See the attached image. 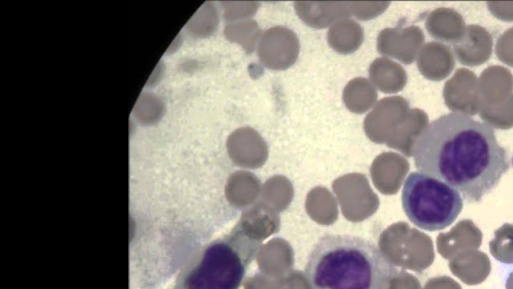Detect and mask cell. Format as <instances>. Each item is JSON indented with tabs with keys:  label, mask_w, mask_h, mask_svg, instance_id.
<instances>
[{
	"label": "cell",
	"mask_w": 513,
	"mask_h": 289,
	"mask_svg": "<svg viewBox=\"0 0 513 289\" xmlns=\"http://www.w3.org/2000/svg\"><path fill=\"white\" fill-rule=\"evenodd\" d=\"M512 165H513V157H512Z\"/></svg>",
	"instance_id": "4fadbf2b"
},
{
	"label": "cell",
	"mask_w": 513,
	"mask_h": 289,
	"mask_svg": "<svg viewBox=\"0 0 513 289\" xmlns=\"http://www.w3.org/2000/svg\"><path fill=\"white\" fill-rule=\"evenodd\" d=\"M402 206L408 219L418 228L440 231L457 219L463 208V199L446 183L413 172L403 185Z\"/></svg>",
	"instance_id": "277c9868"
},
{
	"label": "cell",
	"mask_w": 513,
	"mask_h": 289,
	"mask_svg": "<svg viewBox=\"0 0 513 289\" xmlns=\"http://www.w3.org/2000/svg\"><path fill=\"white\" fill-rule=\"evenodd\" d=\"M446 107L453 113L475 116L479 113L481 100L477 77L469 70L459 69L446 82L443 91Z\"/></svg>",
	"instance_id": "5b68a950"
},
{
	"label": "cell",
	"mask_w": 513,
	"mask_h": 289,
	"mask_svg": "<svg viewBox=\"0 0 513 289\" xmlns=\"http://www.w3.org/2000/svg\"><path fill=\"white\" fill-rule=\"evenodd\" d=\"M427 29L434 39L454 45L463 38L466 27L457 12L445 8L431 14Z\"/></svg>",
	"instance_id": "ba28073f"
},
{
	"label": "cell",
	"mask_w": 513,
	"mask_h": 289,
	"mask_svg": "<svg viewBox=\"0 0 513 289\" xmlns=\"http://www.w3.org/2000/svg\"><path fill=\"white\" fill-rule=\"evenodd\" d=\"M493 40L484 28L470 25L463 38L453 45V52L460 64L478 67L486 63L492 55Z\"/></svg>",
	"instance_id": "8992f818"
},
{
	"label": "cell",
	"mask_w": 513,
	"mask_h": 289,
	"mask_svg": "<svg viewBox=\"0 0 513 289\" xmlns=\"http://www.w3.org/2000/svg\"><path fill=\"white\" fill-rule=\"evenodd\" d=\"M243 218L228 234L194 253L168 289H241L263 238Z\"/></svg>",
	"instance_id": "3957f363"
},
{
	"label": "cell",
	"mask_w": 513,
	"mask_h": 289,
	"mask_svg": "<svg viewBox=\"0 0 513 289\" xmlns=\"http://www.w3.org/2000/svg\"><path fill=\"white\" fill-rule=\"evenodd\" d=\"M480 118L491 128L508 130L513 127V95L497 106L481 105Z\"/></svg>",
	"instance_id": "30bf717a"
},
{
	"label": "cell",
	"mask_w": 513,
	"mask_h": 289,
	"mask_svg": "<svg viewBox=\"0 0 513 289\" xmlns=\"http://www.w3.org/2000/svg\"><path fill=\"white\" fill-rule=\"evenodd\" d=\"M505 9H502L499 4H488L489 11L498 19L506 22L513 21V3H504Z\"/></svg>",
	"instance_id": "7c38bea8"
},
{
	"label": "cell",
	"mask_w": 513,
	"mask_h": 289,
	"mask_svg": "<svg viewBox=\"0 0 513 289\" xmlns=\"http://www.w3.org/2000/svg\"><path fill=\"white\" fill-rule=\"evenodd\" d=\"M304 273L313 289H390L399 274L372 241L332 233L313 246Z\"/></svg>",
	"instance_id": "7a4b0ae2"
},
{
	"label": "cell",
	"mask_w": 513,
	"mask_h": 289,
	"mask_svg": "<svg viewBox=\"0 0 513 289\" xmlns=\"http://www.w3.org/2000/svg\"><path fill=\"white\" fill-rule=\"evenodd\" d=\"M478 85L481 105H501L513 95V77L508 70L499 66L483 71Z\"/></svg>",
	"instance_id": "52a82bcc"
},
{
	"label": "cell",
	"mask_w": 513,
	"mask_h": 289,
	"mask_svg": "<svg viewBox=\"0 0 513 289\" xmlns=\"http://www.w3.org/2000/svg\"><path fill=\"white\" fill-rule=\"evenodd\" d=\"M428 61L426 69L422 72L432 81L438 82L446 79L453 71L455 60L449 47L433 43L426 47Z\"/></svg>",
	"instance_id": "9c48e42d"
},
{
	"label": "cell",
	"mask_w": 513,
	"mask_h": 289,
	"mask_svg": "<svg viewBox=\"0 0 513 289\" xmlns=\"http://www.w3.org/2000/svg\"><path fill=\"white\" fill-rule=\"evenodd\" d=\"M495 53L500 62L513 68V29L508 30L498 39Z\"/></svg>",
	"instance_id": "8fae6325"
},
{
	"label": "cell",
	"mask_w": 513,
	"mask_h": 289,
	"mask_svg": "<svg viewBox=\"0 0 513 289\" xmlns=\"http://www.w3.org/2000/svg\"><path fill=\"white\" fill-rule=\"evenodd\" d=\"M412 155L420 173L446 183L468 203L481 201L509 169L493 128L456 113L430 123L415 140Z\"/></svg>",
	"instance_id": "6da1fadb"
}]
</instances>
